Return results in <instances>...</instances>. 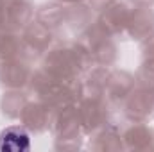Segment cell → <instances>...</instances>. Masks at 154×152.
<instances>
[{"mask_svg": "<svg viewBox=\"0 0 154 152\" xmlns=\"http://www.w3.org/2000/svg\"><path fill=\"white\" fill-rule=\"evenodd\" d=\"M31 149V140L25 129L7 127L0 132V150L2 152H22Z\"/></svg>", "mask_w": 154, "mask_h": 152, "instance_id": "1", "label": "cell"}]
</instances>
